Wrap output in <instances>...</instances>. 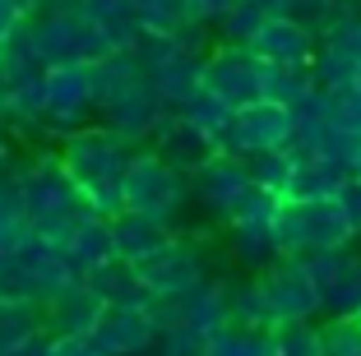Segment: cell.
Segmentation results:
<instances>
[{
    "instance_id": "6da1fadb",
    "label": "cell",
    "mask_w": 361,
    "mask_h": 356,
    "mask_svg": "<svg viewBox=\"0 0 361 356\" xmlns=\"http://www.w3.org/2000/svg\"><path fill=\"white\" fill-rule=\"evenodd\" d=\"M56 157H61V167L70 171V180L79 185V195H84L93 218L111 222L116 213H126L121 180H126V167H130V157H135L130 144H121L106 125L93 121V125L65 135L61 144H56Z\"/></svg>"
},
{
    "instance_id": "7a4b0ae2",
    "label": "cell",
    "mask_w": 361,
    "mask_h": 356,
    "mask_svg": "<svg viewBox=\"0 0 361 356\" xmlns=\"http://www.w3.org/2000/svg\"><path fill=\"white\" fill-rule=\"evenodd\" d=\"M23 218H28L32 236L47 245H61L75 236V227L84 218H93L79 195V185L70 180V171L61 167V157L56 153H37L32 162H23Z\"/></svg>"
},
{
    "instance_id": "3957f363",
    "label": "cell",
    "mask_w": 361,
    "mask_h": 356,
    "mask_svg": "<svg viewBox=\"0 0 361 356\" xmlns=\"http://www.w3.org/2000/svg\"><path fill=\"white\" fill-rule=\"evenodd\" d=\"M23 32H28L32 61L42 65V70H56V65H97L102 56H111V42L79 10L32 14Z\"/></svg>"
},
{
    "instance_id": "277c9868",
    "label": "cell",
    "mask_w": 361,
    "mask_h": 356,
    "mask_svg": "<svg viewBox=\"0 0 361 356\" xmlns=\"http://www.w3.org/2000/svg\"><path fill=\"white\" fill-rule=\"evenodd\" d=\"M121 195H126L130 213H144V218H158L171 227L185 213V204H190V176L167 167L153 148H135L126 180H121Z\"/></svg>"
},
{
    "instance_id": "5b68a950",
    "label": "cell",
    "mask_w": 361,
    "mask_h": 356,
    "mask_svg": "<svg viewBox=\"0 0 361 356\" xmlns=\"http://www.w3.org/2000/svg\"><path fill=\"white\" fill-rule=\"evenodd\" d=\"M274 236L283 245V254L292 259H306V254H324V250H343L352 245L357 236L348 231L338 204L334 200H319V204H283L274 222Z\"/></svg>"
},
{
    "instance_id": "8992f818",
    "label": "cell",
    "mask_w": 361,
    "mask_h": 356,
    "mask_svg": "<svg viewBox=\"0 0 361 356\" xmlns=\"http://www.w3.org/2000/svg\"><path fill=\"white\" fill-rule=\"evenodd\" d=\"M204 88L218 93L232 111L255 106L269 97V65L259 56H250V47H213L204 56Z\"/></svg>"
},
{
    "instance_id": "52a82bcc",
    "label": "cell",
    "mask_w": 361,
    "mask_h": 356,
    "mask_svg": "<svg viewBox=\"0 0 361 356\" xmlns=\"http://www.w3.org/2000/svg\"><path fill=\"white\" fill-rule=\"evenodd\" d=\"M287 139H292V111L264 97V102H255V106L232 111V125L218 135V153L250 162V157H259V153L287 148Z\"/></svg>"
},
{
    "instance_id": "ba28073f",
    "label": "cell",
    "mask_w": 361,
    "mask_h": 356,
    "mask_svg": "<svg viewBox=\"0 0 361 356\" xmlns=\"http://www.w3.org/2000/svg\"><path fill=\"white\" fill-rule=\"evenodd\" d=\"M97 116V88H93V65H56L47 70V116L42 130L51 135H75L93 125Z\"/></svg>"
},
{
    "instance_id": "9c48e42d",
    "label": "cell",
    "mask_w": 361,
    "mask_h": 356,
    "mask_svg": "<svg viewBox=\"0 0 361 356\" xmlns=\"http://www.w3.org/2000/svg\"><path fill=\"white\" fill-rule=\"evenodd\" d=\"M301 264L319 287V319H352L361 310V250L357 245L306 254Z\"/></svg>"
},
{
    "instance_id": "30bf717a",
    "label": "cell",
    "mask_w": 361,
    "mask_h": 356,
    "mask_svg": "<svg viewBox=\"0 0 361 356\" xmlns=\"http://www.w3.org/2000/svg\"><path fill=\"white\" fill-rule=\"evenodd\" d=\"M139 283L149 292V301H176V296L195 292V287L209 278L204 269V250L190 241V236H171L158 254H149L144 264H135Z\"/></svg>"
},
{
    "instance_id": "8fae6325",
    "label": "cell",
    "mask_w": 361,
    "mask_h": 356,
    "mask_svg": "<svg viewBox=\"0 0 361 356\" xmlns=\"http://www.w3.org/2000/svg\"><path fill=\"white\" fill-rule=\"evenodd\" d=\"M167 116L171 111L149 88V79H139V84L111 93L106 102H97V125H106L121 144H130V148H149V139L158 135V125L167 121Z\"/></svg>"
},
{
    "instance_id": "7c38bea8",
    "label": "cell",
    "mask_w": 361,
    "mask_h": 356,
    "mask_svg": "<svg viewBox=\"0 0 361 356\" xmlns=\"http://www.w3.org/2000/svg\"><path fill=\"white\" fill-rule=\"evenodd\" d=\"M310 79L319 93H338V88H352L361 79V10H343L338 23L319 37Z\"/></svg>"
},
{
    "instance_id": "4fadbf2b",
    "label": "cell",
    "mask_w": 361,
    "mask_h": 356,
    "mask_svg": "<svg viewBox=\"0 0 361 356\" xmlns=\"http://www.w3.org/2000/svg\"><path fill=\"white\" fill-rule=\"evenodd\" d=\"M259 283H264V296L274 305L278 324H310V319H319V287L301 259L283 254L269 273H259Z\"/></svg>"
},
{
    "instance_id": "5bb4252c",
    "label": "cell",
    "mask_w": 361,
    "mask_h": 356,
    "mask_svg": "<svg viewBox=\"0 0 361 356\" xmlns=\"http://www.w3.org/2000/svg\"><path fill=\"white\" fill-rule=\"evenodd\" d=\"M153 319H158V329L185 324L200 338H213L223 324H232L227 319V283L223 278H204L195 292L176 296V301H153Z\"/></svg>"
},
{
    "instance_id": "9a60e30c",
    "label": "cell",
    "mask_w": 361,
    "mask_h": 356,
    "mask_svg": "<svg viewBox=\"0 0 361 356\" xmlns=\"http://www.w3.org/2000/svg\"><path fill=\"white\" fill-rule=\"evenodd\" d=\"M88 343H93L97 356H153V347H158V319H153V305L106 310L102 324L93 329Z\"/></svg>"
},
{
    "instance_id": "2e32d148",
    "label": "cell",
    "mask_w": 361,
    "mask_h": 356,
    "mask_svg": "<svg viewBox=\"0 0 361 356\" xmlns=\"http://www.w3.org/2000/svg\"><path fill=\"white\" fill-rule=\"evenodd\" d=\"M250 185H255V180H250V167H245L241 157H223V153H218L209 167L190 180V200H200L209 218L232 222L236 204L250 195Z\"/></svg>"
},
{
    "instance_id": "e0dca14e",
    "label": "cell",
    "mask_w": 361,
    "mask_h": 356,
    "mask_svg": "<svg viewBox=\"0 0 361 356\" xmlns=\"http://www.w3.org/2000/svg\"><path fill=\"white\" fill-rule=\"evenodd\" d=\"M14 264H19V273H23V287H28V301L32 305H51L65 287L79 283V273H75V264H70V254H65L61 245L37 241V236H32V241L14 254Z\"/></svg>"
},
{
    "instance_id": "ac0fdd59",
    "label": "cell",
    "mask_w": 361,
    "mask_h": 356,
    "mask_svg": "<svg viewBox=\"0 0 361 356\" xmlns=\"http://www.w3.org/2000/svg\"><path fill=\"white\" fill-rule=\"evenodd\" d=\"M315 47L319 37L310 28H301L297 19H287V14H269L264 28L250 37V56L269 65V70H306L315 61Z\"/></svg>"
},
{
    "instance_id": "d6986e66",
    "label": "cell",
    "mask_w": 361,
    "mask_h": 356,
    "mask_svg": "<svg viewBox=\"0 0 361 356\" xmlns=\"http://www.w3.org/2000/svg\"><path fill=\"white\" fill-rule=\"evenodd\" d=\"M149 148L167 162V167H176L180 176H190V180L218 157V139L204 135V130H195L190 121H180V116H167V121H162L158 135L149 139Z\"/></svg>"
},
{
    "instance_id": "ffe728a7",
    "label": "cell",
    "mask_w": 361,
    "mask_h": 356,
    "mask_svg": "<svg viewBox=\"0 0 361 356\" xmlns=\"http://www.w3.org/2000/svg\"><path fill=\"white\" fill-rule=\"evenodd\" d=\"M102 296L79 278L75 287H65L51 305H42V319H47V333L51 338H93V329L102 324Z\"/></svg>"
},
{
    "instance_id": "44dd1931",
    "label": "cell",
    "mask_w": 361,
    "mask_h": 356,
    "mask_svg": "<svg viewBox=\"0 0 361 356\" xmlns=\"http://www.w3.org/2000/svg\"><path fill=\"white\" fill-rule=\"evenodd\" d=\"M144 79H149V88L162 97V106L176 116L180 102L204 88V56H185V51H176V47H171V56H162V61L153 65Z\"/></svg>"
},
{
    "instance_id": "7402d4cb",
    "label": "cell",
    "mask_w": 361,
    "mask_h": 356,
    "mask_svg": "<svg viewBox=\"0 0 361 356\" xmlns=\"http://www.w3.org/2000/svg\"><path fill=\"white\" fill-rule=\"evenodd\" d=\"M106 227H111V241H116V259H126V264H144L149 254H158L162 245L176 236L167 222L144 218V213H130V209L116 213Z\"/></svg>"
},
{
    "instance_id": "603a6c76",
    "label": "cell",
    "mask_w": 361,
    "mask_h": 356,
    "mask_svg": "<svg viewBox=\"0 0 361 356\" xmlns=\"http://www.w3.org/2000/svg\"><path fill=\"white\" fill-rule=\"evenodd\" d=\"M352 171L338 162H297L287 176L283 204H319V200H338V190L348 185Z\"/></svg>"
},
{
    "instance_id": "cb8c5ba5",
    "label": "cell",
    "mask_w": 361,
    "mask_h": 356,
    "mask_svg": "<svg viewBox=\"0 0 361 356\" xmlns=\"http://www.w3.org/2000/svg\"><path fill=\"white\" fill-rule=\"evenodd\" d=\"M79 14L111 42V51H130L144 37L135 19V0H79Z\"/></svg>"
},
{
    "instance_id": "d4e9b609",
    "label": "cell",
    "mask_w": 361,
    "mask_h": 356,
    "mask_svg": "<svg viewBox=\"0 0 361 356\" xmlns=\"http://www.w3.org/2000/svg\"><path fill=\"white\" fill-rule=\"evenodd\" d=\"M227 250H232V259L241 264L250 278L269 273L283 259V245H278L274 227H236V222H227Z\"/></svg>"
},
{
    "instance_id": "484cf974",
    "label": "cell",
    "mask_w": 361,
    "mask_h": 356,
    "mask_svg": "<svg viewBox=\"0 0 361 356\" xmlns=\"http://www.w3.org/2000/svg\"><path fill=\"white\" fill-rule=\"evenodd\" d=\"M65 254H70V264H75L79 278H88V273L106 269V264L116 259V241H111V227H106L102 218H84L75 227V236L65 241Z\"/></svg>"
},
{
    "instance_id": "4316f807",
    "label": "cell",
    "mask_w": 361,
    "mask_h": 356,
    "mask_svg": "<svg viewBox=\"0 0 361 356\" xmlns=\"http://www.w3.org/2000/svg\"><path fill=\"white\" fill-rule=\"evenodd\" d=\"M84 283L93 287L97 296H102V305H106V310H130V305H153V301H149V292H144V283H139L135 264H126V259H111L106 269L88 273Z\"/></svg>"
},
{
    "instance_id": "83f0119b",
    "label": "cell",
    "mask_w": 361,
    "mask_h": 356,
    "mask_svg": "<svg viewBox=\"0 0 361 356\" xmlns=\"http://www.w3.org/2000/svg\"><path fill=\"white\" fill-rule=\"evenodd\" d=\"M227 319L241 329H259V333H274V305L264 296V283L259 278H241V283H227Z\"/></svg>"
},
{
    "instance_id": "f1b7e54d",
    "label": "cell",
    "mask_w": 361,
    "mask_h": 356,
    "mask_svg": "<svg viewBox=\"0 0 361 356\" xmlns=\"http://www.w3.org/2000/svg\"><path fill=\"white\" fill-rule=\"evenodd\" d=\"M47 116V70L10 79V125H37Z\"/></svg>"
},
{
    "instance_id": "f546056e",
    "label": "cell",
    "mask_w": 361,
    "mask_h": 356,
    "mask_svg": "<svg viewBox=\"0 0 361 356\" xmlns=\"http://www.w3.org/2000/svg\"><path fill=\"white\" fill-rule=\"evenodd\" d=\"M269 14H274V10H264L259 0H236L232 10L213 23V32H218V42H223V47H250V37L264 28Z\"/></svg>"
},
{
    "instance_id": "4dcf8cb0",
    "label": "cell",
    "mask_w": 361,
    "mask_h": 356,
    "mask_svg": "<svg viewBox=\"0 0 361 356\" xmlns=\"http://www.w3.org/2000/svg\"><path fill=\"white\" fill-rule=\"evenodd\" d=\"M135 19L144 28V37H171L195 14H190V0H135Z\"/></svg>"
},
{
    "instance_id": "1f68e13d",
    "label": "cell",
    "mask_w": 361,
    "mask_h": 356,
    "mask_svg": "<svg viewBox=\"0 0 361 356\" xmlns=\"http://www.w3.org/2000/svg\"><path fill=\"white\" fill-rule=\"evenodd\" d=\"M139 79H144V65H139L135 47H130V51H111V56H102V61L93 65V88H97V102H106L111 93H121V88L139 84Z\"/></svg>"
},
{
    "instance_id": "d6a6232c",
    "label": "cell",
    "mask_w": 361,
    "mask_h": 356,
    "mask_svg": "<svg viewBox=\"0 0 361 356\" xmlns=\"http://www.w3.org/2000/svg\"><path fill=\"white\" fill-rule=\"evenodd\" d=\"M204 356H274V333L223 324L209 343H204Z\"/></svg>"
},
{
    "instance_id": "836d02e7",
    "label": "cell",
    "mask_w": 361,
    "mask_h": 356,
    "mask_svg": "<svg viewBox=\"0 0 361 356\" xmlns=\"http://www.w3.org/2000/svg\"><path fill=\"white\" fill-rule=\"evenodd\" d=\"M47 329L42 305H10L0 301V356H10L14 347H23L28 338H37Z\"/></svg>"
},
{
    "instance_id": "e575fe53",
    "label": "cell",
    "mask_w": 361,
    "mask_h": 356,
    "mask_svg": "<svg viewBox=\"0 0 361 356\" xmlns=\"http://www.w3.org/2000/svg\"><path fill=\"white\" fill-rule=\"evenodd\" d=\"M176 116H180V121H190L195 130H204V135H213V139H218L227 125H232V106H227L218 93H209V88L190 93L185 102H180V111H176Z\"/></svg>"
},
{
    "instance_id": "d590c367",
    "label": "cell",
    "mask_w": 361,
    "mask_h": 356,
    "mask_svg": "<svg viewBox=\"0 0 361 356\" xmlns=\"http://www.w3.org/2000/svg\"><path fill=\"white\" fill-rule=\"evenodd\" d=\"M310 93H319L315 79H310V65H306V70H269V102L297 111Z\"/></svg>"
},
{
    "instance_id": "8d00e7d4",
    "label": "cell",
    "mask_w": 361,
    "mask_h": 356,
    "mask_svg": "<svg viewBox=\"0 0 361 356\" xmlns=\"http://www.w3.org/2000/svg\"><path fill=\"white\" fill-rule=\"evenodd\" d=\"M278 14H287V19H297L301 28H310L315 37H324V32L338 23V14H343V5L338 0H283V10Z\"/></svg>"
},
{
    "instance_id": "74e56055",
    "label": "cell",
    "mask_w": 361,
    "mask_h": 356,
    "mask_svg": "<svg viewBox=\"0 0 361 356\" xmlns=\"http://www.w3.org/2000/svg\"><path fill=\"white\" fill-rule=\"evenodd\" d=\"M278 213H283V195L250 185V195H245V200L236 204L232 222H236V227H274V222H278Z\"/></svg>"
},
{
    "instance_id": "f35d334b",
    "label": "cell",
    "mask_w": 361,
    "mask_h": 356,
    "mask_svg": "<svg viewBox=\"0 0 361 356\" xmlns=\"http://www.w3.org/2000/svg\"><path fill=\"white\" fill-rule=\"evenodd\" d=\"M319 356H361L357 319H319Z\"/></svg>"
},
{
    "instance_id": "ab89813d",
    "label": "cell",
    "mask_w": 361,
    "mask_h": 356,
    "mask_svg": "<svg viewBox=\"0 0 361 356\" xmlns=\"http://www.w3.org/2000/svg\"><path fill=\"white\" fill-rule=\"evenodd\" d=\"M274 356H319V319H310V324H278Z\"/></svg>"
},
{
    "instance_id": "60d3db41",
    "label": "cell",
    "mask_w": 361,
    "mask_h": 356,
    "mask_svg": "<svg viewBox=\"0 0 361 356\" xmlns=\"http://www.w3.org/2000/svg\"><path fill=\"white\" fill-rule=\"evenodd\" d=\"M245 167H250V180H255L259 190H274V195H283V190H287V176H292V167H297V162H292V157L278 148V153L250 157Z\"/></svg>"
},
{
    "instance_id": "b9f144b4",
    "label": "cell",
    "mask_w": 361,
    "mask_h": 356,
    "mask_svg": "<svg viewBox=\"0 0 361 356\" xmlns=\"http://www.w3.org/2000/svg\"><path fill=\"white\" fill-rule=\"evenodd\" d=\"M204 343H209V338H200L195 329L167 324V329H158V347H153V356H204Z\"/></svg>"
},
{
    "instance_id": "7bdbcfd3",
    "label": "cell",
    "mask_w": 361,
    "mask_h": 356,
    "mask_svg": "<svg viewBox=\"0 0 361 356\" xmlns=\"http://www.w3.org/2000/svg\"><path fill=\"white\" fill-rule=\"evenodd\" d=\"M28 241H32L28 218H23V213H0V259H5V254H19Z\"/></svg>"
},
{
    "instance_id": "ee69618b",
    "label": "cell",
    "mask_w": 361,
    "mask_h": 356,
    "mask_svg": "<svg viewBox=\"0 0 361 356\" xmlns=\"http://www.w3.org/2000/svg\"><path fill=\"white\" fill-rule=\"evenodd\" d=\"M28 19H32V10L23 5V0H0V51H5V47L19 37Z\"/></svg>"
},
{
    "instance_id": "f6af8a7d",
    "label": "cell",
    "mask_w": 361,
    "mask_h": 356,
    "mask_svg": "<svg viewBox=\"0 0 361 356\" xmlns=\"http://www.w3.org/2000/svg\"><path fill=\"white\" fill-rule=\"evenodd\" d=\"M338 213H343V222H348V231L352 236H361V176H348V185L338 190Z\"/></svg>"
},
{
    "instance_id": "bcb514c9",
    "label": "cell",
    "mask_w": 361,
    "mask_h": 356,
    "mask_svg": "<svg viewBox=\"0 0 361 356\" xmlns=\"http://www.w3.org/2000/svg\"><path fill=\"white\" fill-rule=\"evenodd\" d=\"M232 5H236V0H190V14H195V19H204V23H218Z\"/></svg>"
},
{
    "instance_id": "7dc6e473",
    "label": "cell",
    "mask_w": 361,
    "mask_h": 356,
    "mask_svg": "<svg viewBox=\"0 0 361 356\" xmlns=\"http://www.w3.org/2000/svg\"><path fill=\"white\" fill-rule=\"evenodd\" d=\"M47 356H97V352H93V343H88V338H56Z\"/></svg>"
},
{
    "instance_id": "c3c4849f",
    "label": "cell",
    "mask_w": 361,
    "mask_h": 356,
    "mask_svg": "<svg viewBox=\"0 0 361 356\" xmlns=\"http://www.w3.org/2000/svg\"><path fill=\"white\" fill-rule=\"evenodd\" d=\"M51 343H56V338H51V333H47V329H42V333H37V338H28V343H23V347H14L10 356H47V352H51Z\"/></svg>"
},
{
    "instance_id": "681fc988",
    "label": "cell",
    "mask_w": 361,
    "mask_h": 356,
    "mask_svg": "<svg viewBox=\"0 0 361 356\" xmlns=\"http://www.w3.org/2000/svg\"><path fill=\"white\" fill-rule=\"evenodd\" d=\"M0 125H10V79L0 74Z\"/></svg>"
},
{
    "instance_id": "f907efd6",
    "label": "cell",
    "mask_w": 361,
    "mask_h": 356,
    "mask_svg": "<svg viewBox=\"0 0 361 356\" xmlns=\"http://www.w3.org/2000/svg\"><path fill=\"white\" fill-rule=\"evenodd\" d=\"M14 144H10V125H0V157H10Z\"/></svg>"
},
{
    "instance_id": "816d5d0a",
    "label": "cell",
    "mask_w": 361,
    "mask_h": 356,
    "mask_svg": "<svg viewBox=\"0 0 361 356\" xmlns=\"http://www.w3.org/2000/svg\"><path fill=\"white\" fill-rule=\"evenodd\" d=\"M259 5H264V10H274V14L283 10V0H259Z\"/></svg>"
},
{
    "instance_id": "f5cc1de1",
    "label": "cell",
    "mask_w": 361,
    "mask_h": 356,
    "mask_svg": "<svg viewBox=\"0 0 361 356\" xmlns=\"http://www.w3.org/2000/svg\"><path fill=\"white\" fill-rule=\"evenodd\" d=\"M338 5L343 10H361V0H338Z\"/></svg>"
},
{
    "instance_id": "db71d44e",
    "label": "cell",
    "mask_w": 361,
    "mask_h": 356,
    "mask_svg": "<svg viewBox=\"0 0 361 356\" xmlns=\"http://www.w3.org/2000/svg\"><path fill=\"white\" fill-rule=\"evenodd\" d=\"M352 176H361V153H357V162H352Z\"/></svg>"
},
{
    "instance_id": "11a10c76",
    "label": "cell",
    "mask_w": 361,
    "mask_h": 356,
    "mask_svg": "<svg viewBox=\"0 0 361 356\" xmlns=\"http://www.w3.org/2000/svg\"><path fill=\"white\" fill-rule=\"evenodd\" d=\"M23 5H28V10H32V14H37V5H42V0H23Z\"/></svg>"
},
{
    "instance_id": "9f6ffc18",
    "label": "cell",
    "mask_w": 361,
    "mask_h": 356,
    "mask_svg": "<svg viewBox=\"0 0 361 356\" xmlns=\"http://www.w3.org/2000/svg\"><path fill=\"white\" fill-rule=\"evenodd\" d=\"M352 319H357V329H361V310H357V314H352Z\"/></svg>"
}]
</instances>
